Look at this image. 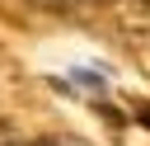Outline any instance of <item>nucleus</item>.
<instances>
[{
    "mask_svg": "<svg viewBox=\"0 0 150 146\" xmlns=\"http://www.w3.org/2000/svg\"><path fill=\"white\" fill-rule=\"evenodd\" d=\"M136 118H141V122L150 127V104H136Z\"/></svg>",
    "mask_w": 150,
    "mask_h": 146,
    "instance_id": "nucleus-1",
    "label": "nucleus"
},
{
    "mask_svg": "<svg viewBox=\"0 0 150 146\" xmlns=\"http://www.w3.org/2000/svg\"><path fill=\"white\" fill-rule=\"evenodd\" d=\"M84 5H108V0H84Z\"/></svg>",
    "mask_w": 150,
    "mask_h": 146,
    "instance_id": "nucleus-2",
    "label": "nucleus"
},
{
    "mask_svg": "<svg viewBox=\"0 0 150 146\" xmlns=\"http://www.w3.org/2000/svg\"><path fill=\"white\" fill-rule=\"evenodd\" d=\"M0 127H5V118H0Z\"/></svg>",
    "mask_w": 150,
    "mask_h": 146,
    "instance_id": "nucleus-3",
    "label": "nucleus"
},
{
    "mask_svg": "<svg viewBox=\"0 0 150 146\" xmlns=\"http://www.w3.org/2000/svg\"><path fill=\"white\" fill-rule=\"evenodd\" d=\"M145 5H150V0H145Z\"/></svg>",
    "mask_w": 150,
    "mask_h": 146,
    "instance_id": "nucleus-4",
    "label": "nucleus"
}]
</instances>
